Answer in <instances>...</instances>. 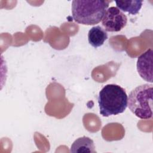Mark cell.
<instances>
[{"mask_svg": "<svg viewBox=\"0 0 153 153\" xmlns=\"http://www.w3.org/2000/svg\"><path fill=\"white\" fill-rule=\"evenodd\" d=\"M71 152L95 153L94 142L90 137L82 136L76 139L71 145Z\"/></svg>", "mask_w": 153, "mask_h": 153, "instance_id": "obj_7", "label": "cell"}, {"mask_svg": "<svg viewBox=\"0 0 153 153\" xmlns=\"http://www.w3.org/2000/svg\"><path fill=\"white\" fill-rule=\"evenodd\" d=\"M152 84H145L137 86L129 94L127 106L137 117L148 120L152 117Z\"/></svg>", "mask_w": 153, "mask_h": 153, "instance_id": "obj_3", "label": "cell"}, {"mask_svg": "<svg viewBox=\"0 0 153 153\" xmlns=\"http://www.w3.org/2000/svg\"><path fill=\"white\" fill-rule=\"evenodd\" d=\"M143 1H116L115 4L118 8L121 11L127 12L130 14L136 15L140 11Z\"/></svg>", "mask_w": 153, "mask_h": 153, "instance_id": "obj_8", "label": "cell"}, {"mask_svg": "<svg viewBox=\"0 0 153 153\" xmlns=\"http://www.w3.org/2000/svg\"><path fill=\"white\" fill-rule=\"evenodd\" d=\"M97 100L99 113L103 117H108L123 113L127 106L128 97L123 88L109 84L99 91Z\"/></svg>", "mask_w": 153, "mask_h": 153, "instance_id": "obj_1", "label": "cell"}, {"mask_svg": "<svg viewBox=\"0 0 153 153\" xmlns=\"http://www.w3.org/2000/svg\"><path fill=\"white\" fill-rule=\"evenodd\" d=\"M127 22L126 15L115 7L108 8L102 19V26L107 32H119L126 26Z\"/></svg>", "mask_w": 153, "mask_h": 153, "instance_id": "obj_4", "label": "cell"}, {"mask_svg": "<svg viewBox=\"0 0 153 153\" xmlns=\"http://www.w3.org/2000/svg\"><path fill=\"white\" fill-rule=\"evenodd\" d=\"M153 51L148 49L142 54L137 60V71L140 77L146 81L152 82Z\"/></svg>", "mask_w": 153, "mask_h": 153, "instance_id": "obj_5", "label": "cell"}, {"mask_svg": "<svg viewBox=\"0 0 153 153\" xmlns=\"http://www.w3.org/2000/svg\"><path fill=\"white\" fill-rule=\"evenodd\" d=\"M110 1L75 0L72 2L74 20L82 25H94L102 19Z\"/></svg>", "mask_w": 153, "mask_h": 153, "instance_id": "obj_2", "label": "cell"}, {"mask_svg": "<svg viewBox=\"0 0 153 153\" xmlns=\"http://www.w3.org/2000/svg\"><path fill=\"white\" fill-rule=\"evenodd\" d=\"M108 39L106 31L100 26L92 27L88 33L89 44L94 48L100 47Z\"/></svg>", "mask_w": 153, "mask_h": 153, "instance_id": "obj_6", "label": "cell"}]
</instances>
